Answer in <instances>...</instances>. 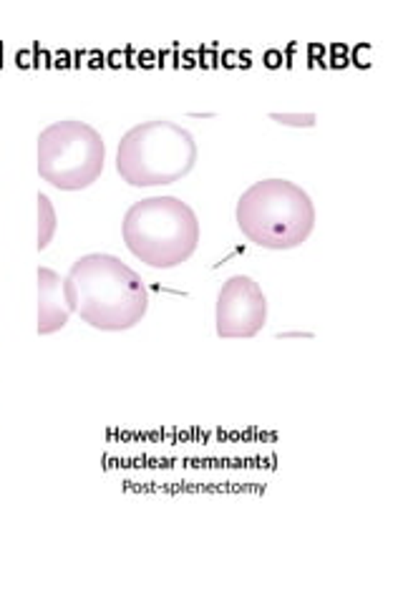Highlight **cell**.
Listing matches in <instances>:
<instances>
[{
    "mask_svg": "<svg viewBox=\"0 0 403 604\" xmlns=\"http://www.w3.org/2000/svg\"><path fill=\"white\" fill-rule=\"evenodd\" d=\"M69 280L76 287V313L86 325L104 333L136 327L152 302L141 275L116 255L91 252L78 257L71 264Z\"/></svg>",
    "mask_w": 403,
    "mask_h": 604,
    "instance_id": "obj_1",
    "label": "cell"
},
{
    "mask_svg": "<svg viewBox=\"0 0 403 604\" xmlns=\"http://www.w3.org/2000/svg\"><path fill=\"white\" fill-rule=\"evenodd\" d=\"M267 322V298L247 275H232L215 305V327L220 338H255Z\"/></svg>",
    "mask_w": 403,
    "mask_h": 604,
    "instance_id": "obj_6",
    "label": "cell"
},
{
    "mask_svg": "<svg viewBox=\"0 0 403 604\" xmlns=\"http://www.w3.org/2000/svg\"><path fill=\"white\" fill-rule=\"evenodd\" d=\"M280 340H285V338H313V333H278Z\"/></svg>",
    "mask_w": 403,
    "mask_h": 604,
    "instance_id": "obj_10",
    "label": "cell"
},
{
    "mask_svg": "<svg viewBox=\"0 0 403 604\" xmlns=\"http://www.w3.org/2000/svg\"><path fill=\"white\" fill-rule=\"evenodd\" d=\"M237 227L262 250H295L315 227V207L305 189L287 179L255 181L235 209Z\"/></svg>",
    "mask_w": 403,
    "mask_h": 604,
    "instance_id": "obj_3",
    "label": "cell"
},
{
    "mask_svg": "<svg viewBox=\"0 0 403 604\" xmlns=\"http://www.w3.org/2000/svg\"><path fill=\"white\" fill-rule=\"evenodd\" d=\"M104 136L86 121L63 118L38 134V174L61 192H81L101 176Z\"/></svg>",
    "mask_w": 403,
    "mask_h": 604,
    "instance_id": "obj_5",
    "label": "cell"
},
{
    "mask_svg": "<svg viewBox=\"0 0 403 604\" xmlns=\"http://www.w3.org/2000/svg\"><path fill=\"white\" fill-rule=\"evenodd\" d=\"M197 156L199 152L192 131L169 118H154L121 136L116 172L129 187H164L184 179L195 169Z\"/></svg>",
    "mask_w": 403,
    "mask_h": 604,
    "instance_id": "obj_4",
    "label": "cell"
},
{
    "mask_svg": "<svg viewBox=\"0 0 403 604\" xmlns=\"http://www.w3.org/2000/svg\"><path fill=\"white\" fill-rule=\"evenodd\" d=\"M78 310L76 287L51 267H38V335H53Z\"/></svg>",
    "mask_w": 403,
    "mask_h": 604,
    "instance_id": "obj_7",
    "label": "cell"
},
{
    "mask_svg": "<svg viewBox=\"0 0 403 604\" xmlns=\"http://www.w3.org/2000/svg\"><path fill=\"white\" fill-rule=\"evenodd\" d=\"M58 230L56 207L46 194H38V250H46Z\"/></svg>",
    "mask_w": 403,
    "mask_h": 604,
    "instance_id": "obj_8",
    "label": "cell"
},
{
    "mask_svg": "<svg viewBox=\"0 0 403 604\" xmlns=\"http://www.w3.org/2000/svg\"><path fill=\"white\" fill-rule=\"evenodd\" d=\"M121 235L126 250L146 267L172 270L199 247V219L177 196H149L126 209Z\"/></svg>",
    "mask_w": 403,
    "mask_h": 604,
    "instance_id": "obj_2",
    "label": "cell"
},
{
    "mask_svg": "<svg viewBox=\"0 0 403 604\" xmlns=\"http://www.w3.org/2000/svg\"><path fill=\"white\" fill-rule=\"evenodd\" d=\"M270 118L283 126H295V129H310L318 121L315 113H270Z\"/></svg>",
    "mask_w": 403,
    "mask_h": 604,
    "instance_id": "obj_9",
    "label": "cell"
}]
</instances>
